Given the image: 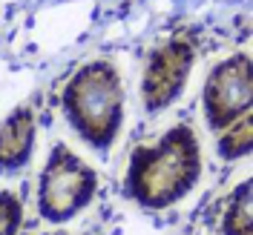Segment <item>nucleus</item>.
I'll return each instance as SVG.
<instances>
[{
	"instance_id": "f257e3e1",
	"label": "nucleus",
	"mask_w": 253,
	"mask_h": 235,
	"mask_svg": "<svg viewBox=\"0 0 253 235\" xmlns=\"http://www.w3.org/2000/svg\"><path fill=\"white\" fill-rule=\"evenodd\" d=\"M199 175V146L187 126L173 129L153 149H138L129 169V189L150 206L181 198Z\"/></svg>"
},
{
	"instance_id": "f03ea898",
	"label": "nucleus",
	"mask_w": 253,
	"mask_h": 235,
	"mask_svg": "<svg viewBox=\"0 0 253 235\" xmlns=\"http://www.w3.org/2000/svg\"><path fill=\"white\" fill-rule=\"evenodd\" d=\"M66 112L84 138L107 146L121 124V83L110 66H86L66 89Z\"/></svg>"
},
{
	"instance_id": "7ed1b4c3",
	"label": "nucleus",
	"mask_w": 253,
	"mask_h": 235,
	"mask_svg": "<svg viewBox=\"0 0 253 235\" xmlns=\"http://www.w3.org/2000/svg\"><path fill=\"white\" fill-rule=\"evenodd\" d=\"M95 172L66 146H58L41 175V209L46 218H69L95 192Z\"/></svg>"
},
{
	"instance_id": "20e7f679",
	"label": "nucleus",
	"mask_w": 253,
	"mask_h": 235,
	"mask_svg": "<svg viewBox=\"0 0 253 235\" xmlns=\"http://www.w3.org/2000/svg\"><path fill=\"white\" fill-rule=\"evenodd\" d=\"M251 103V66L248 58L227 61L216 69L213 80L207 83V118L216 126L233 124L239 112Z\"/></svg>"
},
{
	"instance_id": "39448f33",
	"label": "nucleus",
	"mask_w": 253,
	"mask_h": 235,
	"mask_svg": "<svg viewBox=\"0 0 253 235\" xmlns=\"http://www.w3.org/2000/svg\"><path fill=\"white\" fill-rule=\"evenodd\" d=\"M190 49L187 46H170L164 52H158L156 61L150 63V72H147V83H144V95H147V103L158 109V106H167L173 101L184 75L190 69Z\"/></svg>"
},
{
	"instance_id": "423d86ee",
	"label": "nucleus",
	"mask_w": 253,
	"mask_h": 235,
	"mask_svg": "<svg viewBox=\"0 0 253 235\" xmlns=\"http://www.w3.org/2000/svg\"><path fill=\"white\" fill-rule=\"evenodd\" d=\"M32 141H35V124H32V112L20 109L15 112L3 129H0V164L6 169H17L23 161H29Z\"/></svg>"
},
{
	"instance_id": "0eeeda50",
	"label": "nucleus",
	"mask_w": 253,
	"mask_h": 235,
	"mask_svg": "<svg viewBox=\"0 0 253 235\" xmlns=\"http://www.w3.org/2000/svg\"><path fill=\"white\" fill-rule=\"evenodd\" d=\"M20 221V204L12 195H0V235H12Z\"/></svg>"
}]
</instances>
